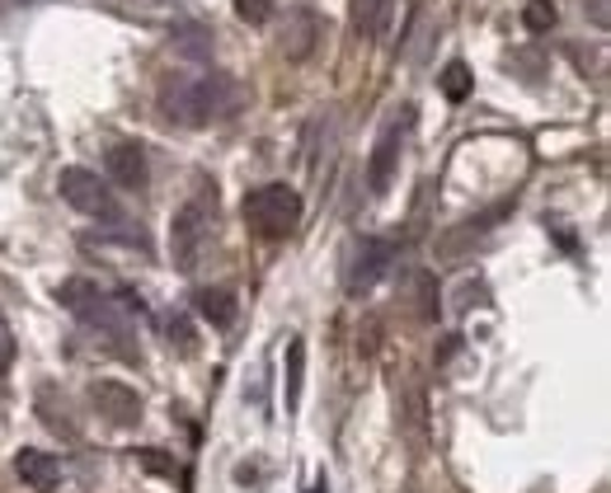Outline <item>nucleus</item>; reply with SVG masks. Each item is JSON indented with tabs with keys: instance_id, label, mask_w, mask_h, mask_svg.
Instances as JSON below:
<instances>
[{
	"instance_id": "obj_1",
	"label": "nucleus",
	"mask_w": 611,
	"mask_h": 493,
	"mask_svg": "<svg viewBox=\"0 0 611 493\" xmlns=\"http://www.w3.org/2000/svg\"><path fill=\"white\" fill-rule=\"evenodd\" d=\"M241 109V85L222 71H203V75H180L161 90V113L180 127H212Z\"/></svg>"
},
{
	"instance_id": "obj_2",
	"label": "nucleus",
	"mask_w": 611,
	"mask_h": 493,
	"mask_svg": "<svg viewBox=\"0 0 611 493\" xmlns=\"http://www.w3.org/2000/svg\"><path fill=\"white\" fill-rule=\"evenodd\" d=\"M245 222L254 235H264V240H287L302 222V193L287 184H264V188L245 193Z\"/></svg>"
},
{
	"instance_id": "obj_3",
	"label": "nucleus",
	"mask_w": 611,
	"mask_h": 493,
	"mask_svg": "<svg viewBox=\"0 0 611 493\" xmlns=\"http://www.w3.org/2000/svg\"><path fill=\"white\" fill-rule=\"evenodd\" d=\"M212 216H216V197L207 203V193L174 212V222H170V259H174V268H180V273L198 268L203 245H207V235H212Z\"/></svg>"
},
{
	"instance_id": "obj_4",
	"label": "nucleus",
	"mask_w": 611,
	"mask_h": 493,
	"mask_svg": "<svg viewBox=\"0 0 611 493\" xmlns=\"http://www.w3.org/2000/svg\"><path fill=\"white\" fill-rule=\"evenodd\" d=\"M390 264H396V245L377 240V235H363V240H353L348 254H344V287L353 296L371 291L390 273Z\"/></svg>"
},
{
	"instance_id": "obj_5",
	"label": "nucleus",
	"mask_w": 611,
	"mask_h": 493,
	"mask_svg": "<svg viewBox=\"0 0 611 493\" xmlns=\"http://www.w3.org/2000/svg\"><path fill=\"white\" fill-rule=\"evenodd\" d=\"M409 123H414V109L405 104L381 127L377 146H371V161H367V193L371 197H386L390 193V179H396V165H400V146H405V136H409Z\"/></svg>"
},
{
	"instance_id": "obj_6",
	"label": "nucleus",
	"mask_w": 611,
	"mask_h": 493,
	"mask_svg": "<svg viewBox=\"0 0 611 493\" xmlns=\"http://www.w3.org/2000/svg\"><path fill=\"white\" fill-rule=\"evenodd\" d=\"M57 188H62V197H67V203H71L75 212L100 216V222H118V203H113V193H109V184H104L94 170L71 165V170L57 174Z\"/></svg>"
},
{
	"instance_id": "obj_7",
	"label": "nucleus",
	"mask_w": 611,
	"mask_h": 493,
	"mask_svg": "<svg viewBox=\"0 0 611 493\" xmlns=\"http://www.w3.org/2000/svg\"><path fill=\"white\" fill-rule=\"evenodd\" d=\"M396 423L409 438L414 451H428V394H424V381L414 377V371H400L396 381Z\"/></svg>"
},
{
	"instance_id": "obj_8",
	"label": "nucleus",
	"mask_w": 611,
	"mask_h": 493,
	"mask_svg": "<svg viewBox=\"0 0 611 493\" xmlns=\"http://www.w3.org/2000/svg\"><path fill=\"white\" fill-rule=\"evenodd\" d=\"M90 404L100 409V419L113 423V428H136L142 423V394H136L132 386L123 381H94L90 386Z\"/></svg>"
},
{
	"instance_id": "obj_9",
	"label": "nucleus",
	"mask_w": 611,
	"mask_h": 493,
	"mask_svg": "<svg viewBox=\"0 0 611 493\" xmlns=\"http://www.w3.org/2000/svg\"><path fill=\"white\" fill-rule=\"evenodd\" d=\"M104 170H109V179H113L118 188H128V193H142L146 179H151V170H146V151L136 146V142H118V146H109Z\"/></svg>"
},
{
	"instance_id": "obj_10",
	"label": "nucleus",
	"mask_w": 611,
	"mask_h": 493,
	"mask_svg": "<svg viewBox=\"0 0 611 493\" xmlns=\"http://www.w3.org/2000/svg\"><path fill=\"white\" fill-rule=\"evenodd\" d=\"M315 43H320V19L310 10H292L287 24H283V57L287 62H306L315 52Z\"/></svg>"
},
{
	"instance_id": "obj_11",
	"label": "nucleus",
	"mask_w": 611,
	"mask_h": 493,
	"mask_svg": "<svg viewBox=\"0 0 611 493\" xmlns=\"http://www.w3.org/2000/svg\"><path fill=\"white\" fill-rule=\"evenodd\" d=\"M14 475L24 480L29 489H38V493H52V489H57V480H62V465H57L52 451L24 446V451H19V456H14Z\"/></svg>"
},
{
	"instance_id": "obj_12",
	"label": "nucleus",
	"mask_w": 611,
	"mask_h": 493,
	"mask_svg": "<svg viewBox=\"0 0 611 493\" xmlns=\"http://www.w3.org/2000/svg\"><path fill=\"white\" fill-rule=\"evenodd\" d=\"M405 291H409V310L419 315V320H438V278H432L428 268H414V273H405Z\"/></svg>"
},
{
	"instance_id": "obj_13",
	"label": "nucleus",
	"mask_w": 611,
	"mask_h": 493,
	"mask_svg": "<svg viewBox=\"0 0 611 493\" xmlns=\"http://www.w3.org/2000/svg\"><path fill=\"white\" fill-rule=\"evenodd\" d=\"M193 310H198L212 329H226V325H235V310L241 306H235V296L226 287H203V291H193Z\"/></svg>"
},
{
	"instance_id": "obj_14",
	"label": "nucleus",
	"mask_w": 611,
	"mask_h": 493,
	"mask_svg": "<svg viewBox=\"0 0 611 493\" xmlns=\"http://www.w3.org/2000/svg\"><path fill=\"white\" fill-rule=\"evenodd\" d=\"M302 381H306V343L292 339L287 343V409L302 404Z\"/></svg>"
},
{
	"instance_id": "obj_15",
	"label": "nucleus",
	"mask_w": 611,
	"mask_h": 493,
	"mask_svg": "<svg viewBox=\"0 0 611 493\" xmlns=\"http://www.w3.org/2000/svg\"><path fill=\"white\" fill-rule=\"evenodd\" d=\"M438 85H442V94L451 99V104H461V99H470V90H476V75H470L466 62H447L442 75H438Z\"/></svg>"
},
{
	"instance_id": "obj_16",
	"label": "nucleus",
	"mask_w": 611,
	"mask_h": 493,
	"mask_svg": "<svg viewBox=\"0 0 611 493\" xmlns=\"http://www.w3.org/2000/svg\"><path fill=\"white\" fill-rule=\"evenodd\" d=\"M556 19H560L556 0H527V6H522V29L527 33H550V29H556Z\"/></svg>"
},
{
	"instance_id": "obj_17",
	"label": "nucleus",
	"mask_w": 611,
	"mask_h": 493,
	"mask_svg": "<svg viewBox=\"0 0 611 493\" xmlns=\"http://www.w3.org/2000/svg\"><path fill=\"white\" fill-rule=\"evenodd\" d=\"M381 19H386V0H358V6H353V29L363 38H377Z\"/></svg>"
},
{
	"instance_id": "obj_18",
	"label": "nucleus",
	"mask_w": 611,
	"mask_h": 493,
	"mask_svg": "<svg viewBox=\"0 0 611 493\" xmlns=\"http://www.w3.org/2000/svg\"><path fill=\"white\" fill-rule=\"evenodd\" d=\"M235 14H241L245 24H268V19H273V0H235Z\"/></svg>"
},
{
	"instance_id": "obj_19",
	"label": "nucleus",
	"mask_w": 611,
	"mask_h": 493,
	"mask_svg": "<svg viewBox=\"0 0 611 493\" xmlns=\"http://www.w3.org/2000/svg\"><path fill=\"white\" fill-rule=\"evenodd\" d=\"M180 52H189V57H207L212 52V43H207V33L203 29H184L180 33V43H174Z\"/></svg>"
},
{
	"instance_id": "obj_20",
	"label": "nucleus",
	"mask_w": 611,
	"mask_h": 493,
	"mask_svg": "<svg viewBox=\"0 0 611 493\" xmlns=\"http://www.w3.org/2000/svg\"><path fill=\"white\" fill-rule=\"evenodd\" d=\"M165 329H170V343H174V348H180V352H193V329H189L184 315H174Z\"/></svg>"
},
{
	"instance_id": "obj_21",
	"label": "nucleus",
	"mask_w": 611,
	"mask_h": 493,
	"mask_svg": "<svg viewBox=\"0 0 611 493\" xmlns=\"http://www.w3.org/2000/svg\"><path fill=\"white\" fill-rule=\"evenodd\" d=\"M136 461H142V465L151 470V475H174V461H170V456H161V451H155V446L136 451Z\"/></svg>"
},
{
	"instance_id": "obj_22",
	"label": "nucleus",
	"mask_w": 611,
	"mask_h": 493,
	"mask_svg": "<svg viewBox=\"0 0 611 493\" xmlns=\"http://www.w3.org/2000/svg\"><path fill=\"white\" fill-rule=\"evenodd\" d=\"M583 14L593 19L598 29H607V24H611V10H607V0H583Z\"/></svg>"
},
{
	"instance_id": "obj_23",
	"label": "nucleus",
	"mask_w": 611,
	"mask_h": 493,
	"mask_svg": "<svg viewBox=\"0 0 611 493\" xmlns=\"http://www.w3.org/2000/svg\"><path fill=\"white\" fill-rule=\"evenodd\" d=\"M14 358V339H10V325H6V315H0V367H6Z\"/></svg>"
}]
</instances>
